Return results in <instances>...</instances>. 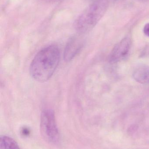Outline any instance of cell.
<instances>
[{"label":"cell","instance_id":"1","mask_svg":"<svg viewBox=\"0 0 149 149\" xmlns=\"http://www.w3.org/2000/svg\"><path fill=\"white\" fill-rule=\"evenodd\" d=\"M59 58L60 51L57 46L51 45L44 48L36 54L31 63V75L37 81H46L57 69Z\"/></svg>","mask_w":149,"mask_h":149},{"label":"cell","instance_id":"2","mask_svg":"<svg viewBox=\"0 0 149 149\" xmlns=\"http://www.w3.org/2000/svg\"><path fill=\"white\" fill-rule=\"evenodd\" d=\"M108 6V0H97L92 3L75 21L77 31L83 34L91 31L102 18Z\"/></svg>","mask_w":149,"mask_h":149},{"label":"cell","instance_id":"3","mask_svg":"<svg viewBox=\"0 0 149 149\" xmlns=\"http://www.w3.org/2000/svg\"><path fill=\"white\" fill-rule=\"evenodd\" d=\"M40 130L43 137L49 142L56 143L59 137L58 129L56 123L54 112L50 109L42 113Z\"/></svg>","mask_w":149,"mask_h":149},{"label":"cell","instance_id":"4","mask_svg":"<svg viewBox=\"0 0 149 149\" xmlns=\"http://www.w3.org/2000/svg\"><path fill=\"white\" fill-rule=\"evenodd\" d=\"M131 44V40L128 37L125 38L117 43L110 54L111 62L118 63L127 57L130 51Z\"/></svg>","mask_w":149,"mask_h":149},{"label":"cell","instance_id":"5","mask_svg":"<svg viewBox=\"0 0 149 149\" xmlns=\"http://www.w3.org/2000/svg\"><path fill=\"white\" fill-rule=\"evenodd\" d=\"M83 46V43L80 39L73 38L67 43L65 49L64 57L66 61L71 60L78 53Z\"/></svg>","mask_w":149,"mask_h":149},{"label":"cell","instance_id":"6","mask_svg":"<svg viewBox=\"0 0 149 149\" xmlns=\"http://www.w3.org/2000/svg\"><path fill=\"white\" fill-rule=\"evenodd\" d=\"M134 79L141 84L149 82V67L144 65H138L134 70L133 74Z\"/></svg>","mask_w":149,"mask_h":149},{"label":"cell","instance_id":"7","mask_svg":"<svg viewBox=\"0 0 149 149\" xmlns=\"http://www.w3.org/2000/svg\"><path fill=\"white\" fill-rule=\"evenodd\" d=\"M0 149H20L17 143L11 137L2 136L0 138Z\"/></svg>","mask_w":149,"mask_h":149},{"label":"cell","instance_id":"8","mask_svg":"<svg viewBox=\"0 0 149 149\" xmlns=\"http://www.w3.org/2000/svg\"><path fill=\"white\" fill-rule=\"evenodd\" d=\"M143 32L146 36L149 37V23L147 24L144 26Z\"/></svg>","mask_w":149,"mask_h":149},{"label":"cell","instance_id":"9","mask_svg":"<svg viewBox=\"0 0 149 149\" xmlns=\"http://www.w3.org/2000/svg\"><path fill=\"white\" fill-rule=\"evenodd\" d=\"M29 132V130L27 129L24 128L23 130L22 133L24 135L28 134Z\"/></svg>","mask_w":149,"mask_h":149},{"label":"cell","instance_id":"10","mask_svg":"<svg viewBox=\"0 0 149 149\" xmlns=\"http://www.w3.org/2000/svg\"><path fill=\"white\" fill-rule=\"evenodd\" d=\"M146 51L147 52V54H149V46L147 48Z\"/></svg>","mask_w":149,"mask_h":149}]
</instances>
